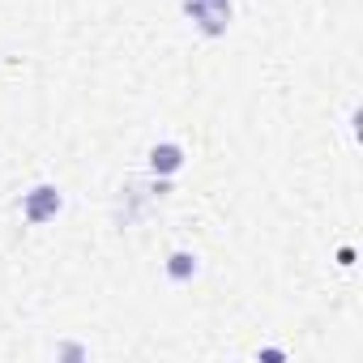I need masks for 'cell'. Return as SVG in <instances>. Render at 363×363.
Masks as SVG:
<instances>
[{"mask_svg": "<svg viewBox=\"0 0 363 363\" xmlns=\"http://www.w3.org/2000/svg\"><path fill=\"white\" fill-rule=\"evenodd\" d=\"M189 13L201 22L206 35H218L227 26V18H231V5L227 0H189Z\"/></svg>", "mask_w": 363, "mask_h": 363, "instance_id": "obj_1", "label": "cell"}, {"mask_svg": "<svg viewBox=\"0 0 363 363\" xmlns=\"http://www.w3.org/2000/svg\"><path fill=\"white\" fill-rule=\"evenodd\" d=\"M150 167L158 171V175H171V171H179V167H184V150H179V145H154L150 150Z\"/></svg>", "mask_w": 363, "mask_h": 363, "instance_id": "obj_3", "label": "cell"}, {"mask_svg": "<svg viewBox=\"0 0 363 363\" xmlns=\"http://www.w3.org/2000/svg\"><path fill=\"white\" fill-rule=\"evenodd\" d=\"M56 210H60V193L52 184H39L26 193V218L30 223H48V218H56Z\"/></svg>", "mask_w": 363, "mask_h": 363, "instance_id": "obj_2", "label": "cell"}, {"mask_svg": "<svg viewBox=\"0 0 363 363\" xmlns=\"http://www.w3.org/2000/svg\"><path fill=\"white\" fill-rule=\"evenodd\" d=\"M167 274H171V278H175V282H189V278H193V274H197V261H193V257H189V252H175V257H171V261H167Z\"/></svg>", "mask_w": 363, "mask_h": 363, "instance_id": "obj_4", "label": "cell"}]
</instances>
